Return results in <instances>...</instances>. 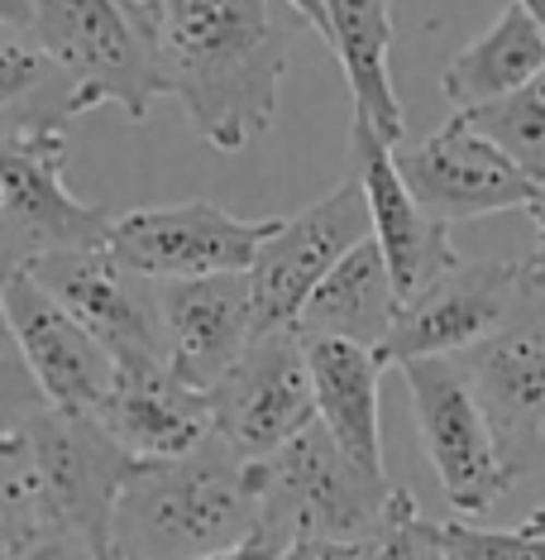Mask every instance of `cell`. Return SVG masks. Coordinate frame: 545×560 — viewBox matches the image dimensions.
<instances>
[{"mask_svg":"<svg viewBox=\"0 0 545 560\" xmlns=\"http://www.w3.org/2000/svg\"><path fill=\"white\" fill-rule=\"evenodd\" d=\"M168 96L215 154L269 135L293 44L307 30L283 0H154Z\"/></svg>","mask_w":545,"mask_h":560,"instance_id":"1","label":"cell"},{"mask_svg":"<svg viewBox=\"0 0 545 560\" xmlns=\"http://www.w3.org/2000/svg\"><path fill=\"white\" fill-rule=\"evenodd\" d=\"M259 527V460L211 436L177 460H139L116 508L120 560H206Z\"/></svg>","mask_w":545,"mask_h":560,"instance_id":"2","label":"cell"},{"mask_svg":"<svg viewBox=\"0 0 545 560\" xmlns=\"http://www.w3.org/2000/svg\"><path fill=\"white\" fill-rule=\"evenodd\" d=\"M29 30L78 82L86 110L120 106L139 125L168 96L154 0H29Z\"/></svg>","mask_w":545,"mask_h":560,"instance_id":"3","label":"cell"},{"mask_svg":"<svg viewBox=\"0 0 545 560\" xmlns=\"http://www.w3.org/2000/svg\"><path fill=\"white\" fill-rule=\"evenodd\" d=\"M398 483L364 469L316 422L293 445L259 460V527L283 541H354L369 546L383 532Z\"/></svg>","mask_w":545,"mask_h":560,"instance_id":"4","label":"cell"},{"mask_svg":"<svg viewBox=\"0 0 545 560\" xmlns=\"http://www.w3.org/2000/svg\"><path fill=\"white\" fill-rule=\"evenodd\" d=\"M62 135H0V273L110 240V211L68 187Z\"/></svg>","mask_w":545,"mask_h":560,"instance_id":"5","label":"cell"},{"mask_svg":"<svg viewBox=\"0 0 545 560\" xmlns=\"http://www.w3.org/2000/svg\"><path fill=\"white\" fill-rule=\"evenodd\" d=\"M398 369L440 493L460 517H488L517 483L502 465L498 436H493V422L478 402L469 369L460 360H412Z\"/></svg>","mask_w":545,"mask_h":560,"instance_id":"6","label":"cell"},{"mask_svg":"<svg viewBox=\"0 0 545 560\" xmlns=\"http://www.w3.org/2000/svg\"><path fill=\"white\" fill-rule=\"evenodd\" d=\"M374 235V211L364 197L359 177H345L321 201H311L297 215H277L273 240L249 264V292H253V322L259 336L269 330H293L316 298V288L335 273V264L349 249H359Z\"/></svg>","mask_w":545,"mask_h":560,"instance_id":"7","label":"cell"},{"mask_svg":"<svg viewBox=\"0 0 545 560\" xmlns=\"http://www.w3.org/2000/svg\"><path fill=\"white\" fill-rule=\"evenodd\" d=\"M277 215H235L215 201H173V207H139L116 215L110 249L125 269L149 283H182V278L249 273L259 249L273 240Z\"/></svg>","mask_w":545,"mask_h":560,"instance_id":"8","label":"cell"},{"mask_svg":"<svg viewBox=\"0 0 545 560\" xmlns=\"http://www.w3.org/2000/svg\"><path fill=\"white\" fill-rule=\"evenodd\" d=\"M211 407L215 436L230 441L245 460H269L301 431H311L321 412H316V384L301 330L293 326L253 336L245 360L215 384Z\"/></svg>","mask_w":545,"mask_h":560,"instance_id":"9","label":"cell"},{"mask_svg":"<svg viewBox=\"0 0 545 560\" xmlns=\"http://www.w3.org/2000/svg\"><path fill=\"white\" fill-rule=\"evenodd\" d=\"M34 455H39L48 522L58 532H72L100 556H110L116 541V508L134 475V455L110 436L100 417L86 412H44L29 427Z\"/></svg>","mask_w":545,"mask_h":560,"instance_id":"10","label":"cell"},{"mask_svg":"<svg viewBox=\"0 0 545 560\" xmlns=\"http://www.w3.org/2000/svg\"><path fill=\"white\" fill-rule=\"evenodd\" d=\"M512 483L545 475V298L522 292L507 326L464 354Z\"/></svg>","mask_w":545,"mask_h":560,"instance_id":"11","label":"cell"},{"mask_svg":"<svg viewBox=\"0 0 545 560\" xmlns=\"http://www.w3.org/2000/svg\"><path fill=\"white\" fill-rule=\"evenodd\" d=\"M392 159H398V173L407 177L412 197L446 225L484 221L498 211H531L536 201V183L460 110H450V120L426 139L392 149Z\"/></svg>","mask_w":545,"mask_h":560,"instance_id":"12","label":"cell"},{"mask_svg":"<svg viewBox=\"0 0 545 560\" xmlns=\"http://www.w3.org/2000/svg\"><path fill=\"white\" fill-rule=\"evenodd\" d=\"M522 292V259H460L426 292L402 302L383 360H454V354L478 350L507 326Z\"/></svg>","mask_w":545,"mask_h":560,"instance_id":"13","label":"cell"},{"mask_svg":"<svg viewBox=\"0 0 545 560\" xmlns=\"http://www.w3.org/2000/svg\"><path fill=\"white\" fill-rule=\"evenodd\" d=\"M78 322L110 350L116 364L163 360L158 336V283L125 269L120 254L106 245H86L44 259L29 269Z\"/></svg>","mask_w":545,"mask_h":560,"instance_id":"14","label":"cell"},{"mask_svg":"<svg viewBox=\"0 0 545 560\" xmlns=\"http://www.w3.org/2000/svg\"><path fill=\"white\" fill-rule=\"evenodd\" d=\"M5 288V312L15 322V336L29 354L34 374L58 412L96 417L116 388V360L100 340L48 292L29 269L0 273Z\"/></svg>","mask_w":545,"mask_h":560,"instance_id":"15","label":"cell"},{"mask_svg":"<svg viewBox=\"0 0 545 560\" xmlns=\"http://www.w3.org/2000/svg\"><path fill=\"white\" fill-rule=\"evenodd\" d=\"M158 336L163 364L192 388L215 393V384L245 360V350L259 336L249 278L215 273L158 283Z\"/></svg>","mask_w":545,"mask_h":560,"instance_id":"16","label":"cell"},{"mask_svg":"<svg viewBox=\"0 0 545 560\" xmlns=\"http://www.w3.org/2000/svg\"><path fill=\"white\" fill-rule=\"evenodd\" d=\"M349 149H354V177L364 183V197H369L374 211V240L392 269L398 298L412 302L416 292H426L440 273H450L460 264V249L450 240V225L436 221L412 197L388 144H378L369 135H349Z\"/></svg>","mask_w":545,"mask_h":560,"instance_id":"17","label":"cell"},{"mask_svg":"<svg viewBox=\"0 0 545 560\" xmlns=\"http://www.w3.org/2000/svg\"><path fill=\"white\" fill-rule=\"evenodd\" d=\"M96 417L134 460H177L215 436L211 393L177 378L163 360L116 364V388Z\"/></svg>","mask_w":545,"mask_h":560,"instance_id":"18","label":"cell"},{"mask_svg":"<svg viewBox=\"0 0 545 560\" xmlns=\"http://www.w3.org/2000/svg\"><path fill=\"white\" fill-rule=\"evenodd\" d=\"M388 0H325V48L340 58V72L354 96L349 135H369L388 149H402L407 116L392 86V15Z\"/></svg>","mask_w":545,"mask_h":560,"instance_id":"19","label":"cell"},{"mask_svg":"<svg viewBox=\"0 0 545 560\" xmlns=\"http://www.w3.org/2000/svg\"><path fill=\"white\" fill-rule=\"evenodd\" d=\"M307 340V336H301ZM316 412L321 427L335 436L345 455L364 469L388 475L383 465V422H378V398H383V350L349 346V340H307Z\"/></svg>","mask_w":545,"mask_h":560,"instance_id":"20","label":"cell"},{"mask_svg":"<svg viewBox=\"0 0 545 560\" xmlns=\"http://www.w3.org/2000/svg\"><path fill=\"white\" fill-rule=\"evenodd\" d=\"M398 316H402L398 283H392V269H388L383 249H378V240L369 235L316 288L297 330L307 340H349V346L383 350Z\"/></svg>","mask_w":545,"mask_h":560,"instance_id":"21","label":"cell"},{"mask_svg":"<svg viewBox=\"0 0 545 560\" xmlns=\"http://www.w3.org/2000/svg\"><path fill=\"white\" fill-rule=\"evenodd\" d=\"M545 72V34L517 0H507L502 15L488 24L469 48H460L446 72H440V92L450 110H478L493 101L522 92Z\"/></svg>","mask_w":545,"mask_h":560,"instance_id":"22","label":"cell"},{"mask_svg":"<svg viewBox=\"0 0 545 560\" xmlns=\"http://www.w3.org/2000/svg\"><path fill=\"white\" fill-rule=\"evenodd\" d=\"M78 116H86L78 82L29 24L0 20V135H68Z\"/></svg>","mask_w":545,"mask_h":560,"instance_id":"23","label":"cell"},{"mask_svg":"<svg viewBox=\"0 0 545 560\" xmlns=\"http://www.w3.org/2000/svg\"><path fill=\"white\" fill-rule=\"evenodd\" d=\"M460 116L484 139H493L531 183L545 177V72L536 82H526L522 92L493 101V106H478V110H460Z\"/></svg>","mask_w":545,"mask_h":560,"instance_id":"24","label":"cell"},{"mask_svg":"<svg viewBox=\"0 0 545 560\" xmlns=\"http://www.w3.org/2000/svg\"><path fill=\"white\" fill-rule=\"evenodd\" d=\"M48 527L54 522H48L44 475H39V455H34L29 431L0 427V541L20 546Z\"/></svg>","mask_w":545,"mask_h":560,"instance_id":"25","label":"cell"},{"mask_svg":"<svg viewBox=\"0 0 545 560\" xmlns=\"http://www.w3.org/2000/svg\"><path fill=\"white\" fill-rule=\"evenodd\" d=\"M44 412H54L48 393L34 374L29 354H24L15 322L5 312V288H0V427L5 431H29Z\"/></svg>","mask_w":545,"mask_h":560,"instance_id":"26","label":"cell"},{"mask_svg":"<svg viewBox=\"0 0 545 560\" xmlns=\"http://www.w3.org/2000/svg\"><path fill=\"white\" fill-rule=\"evenodd\" d=\"M374 560H450L446 522L426 517L416 493L398 489L388 517H383V532H378V541H374Z\"/></svg>","mask_w":545,"mask_h":560,"instance_id":"27","label":"cell"},{"mask_svg":"<svg viewBox=\"0 0 545 560\" xmlns=\"http://www.w3.org/2000/svg\"><path fill=\"white\" fill-rule=\"evenodd\" d=\"M10 560H106V556H100L96 546H86L82 537H72V532L48 527V532H39V537L20 541Z\"/></svg>","mask_w":545,"mask_h":560,"instance_id":"28","label":"cell"},{"mask_svg":"<svg viewBox=\"0 0 545 560\" xmlns=\"http://www.w3.org/2000/svg\"><path fill=\"white\" fill-rule=\"evenodd\" d=\"M277 560H374V541L354 546V541H293Z\"/></svg>","mask_w":545,"mask_h":560,"instance_id":"29","label":"cell"},{"mask_svg":"<svg viewBox=\"0 0 545 560\" xmlns=\"http://www.w3.org/2000/svg\"><path fill=\"white\" fill-rule=\"evenodd\" d=\"M287 546H293V541H283L277 532L253 527V537H245L239 546H230V551H221V556H206V560H277ZM106 560H120V556H106Z\"/></svg>","mask_w":545,"mask_h":560,"instance_id":"30","label":"cell"},{"mask_svg":"<svg viewBox=\"0 0 545 560\" xmlns=\"http://www.w3.org/2000/svg\"><path fill=\"white\" fill-rule=\"evenodd\" d=\"M283 5H287V10H297V15L307 20V30L325 39V0H283Z\"/></svg>","mask_w":545,"mask_h":560,"instance_id":"31","label":"cell"},{"mask_svg":"<svg viewBox=\"0 0 545 560\" xmlns=\"http://www.w3.org/2000/svg\"><path fill=\"white\" fill-rule=\"evenodd\" d=\"M531 225H536V235H541V245H545V177L536 183V201H531Z\"/></svg>","mask_w":545,"mask_h":560,"instance_id":"32","label":"cell"},{"mask_svg":"<svg viewBox=\"0 0 545 560\" xmlns=\"http://www.w3.org/2000/svg\"><path fill=\"white\" fill-rule=\"evenodd\" d=\"M0 20H10V24H29V0H0Z\"/></svg>","mask_w":545,"mask_h":560,"instance_id":"33","label":"cell"},{"mask_svg":"<svg viewBox=\"0 0 545 560\" xmlns=\"http://www.w3.org/2000/svg\"><path fill=\"white\" fill-rule=\"evenodd\" d=\"M522 527L531 532V537H545V503H536V508H531V513H526V522H522Z\"/></svg>","mask_w":545,"mask_h":560,"instance_id":"34","label":"cell"},{"mask_svg":"<svg viewBox=\"0 0 545 560\" xmlns=\"http://www.w3.org/2000/svg\"><path fill=\"white\" fill-rule=\"evenodd\" d=\"M517 5H522V10H526V15H531V20H536V24H541V34H545V0H517Z\"/></svg>","mask_w":545,"mask_h":560,"instance_id":"35","label":"cell"},{"mask_svg":"<svg viewBox=\"0 0 545 560\" xmlns=\"http://www.w3.org/2000/svg\"><path fill=\"white\" fill-rule=\"evenodd\" d=\"M10 556H15V546H5V541H0V560H10Z\"/></svg>","mask_w":545,"mask_h":560,"instance_id":"36","label":"cell"},{"mask_svg":"<svg viewBox=\"0 0 545 560\" xmlns=\"http://www.w3.org/2000/svg\"><path fill=\"white\" fill-rule=\"evenodd\" d=\"M388 5H392V0H388Z\"/></svg>","mask_w":545,"mask_h":560,"instance_id":"37","label":"cell"}]
</instances>
